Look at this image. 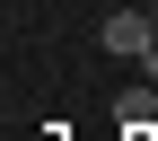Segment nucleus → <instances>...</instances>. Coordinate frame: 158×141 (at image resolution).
I'll list each match as a JSON object with an SVG mask.
<instances>
[{"label":"nucleus","instance_id":"5","mask_svg":"<svg viewBox=\"0 0 158 141\" xmlns=\"http://www.w3.org/2000/svg\"><path fill=\"white\" fill-rule=\"evenodd\" d=\"M132 141H149V132H132Z\"/></svg>","mask_w":158,"mask_h":141},{"label":"nucleus","instance_id":"2","mask_svg":"<svg viewBox=\"0 0 158 141\" xmlns=\"http://www.w3.org/2000/svg\"><path fill=\"white\" fill-rule=\"evenodd\" d=\"M114 124H123V132H149V124H158V79H141V88L114 97Z\"/></svg>","mask_w":158,"mask_h":141},{"label":"nucleus","instance_id":"4","mask_svg":"<svg viewBox=\"0 0 158 141\" xmlns=\"http://www.w3.org/2000/svg\"><path fill=\"white\" fill-rule=\"evenodd\" d=\"M149 18H158V0H149Z\"/></svg>","mask_w":158,"mask_h":141},{"label":"nucleus","instance_id":"1","mask_svg":"<svg viewBox=\"0 0 158 141\" xmlns=\"http://www.w3.org/2000/svg\"><path fill=\"white\" fill-rule=\"evenodd\" d=\"M97 44H106L114 62H141V53L158 44V18H149V9H114V18H106V35H97Z\"/></svg>","mask_w":158,"mask_h":141},{"label":"nucleus","instance_id":"3","mask_svg":"<svg viewBox=\"0 0 158 141\" xmlns=\"http://www.w3.org/2000/svg\"><path fill=\"white\" fill-rule=\"evenodd\" d=\"M141 79H158V44H149V53H141Z\"/></svg>","mask_w":158,"mask_h":141}]
</instances>
